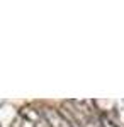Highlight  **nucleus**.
Here are the masks:
<instances>
[{
  "mask_svg": "<svg viewBox=\"0 0 124 127\" xmlns=\"http://www.w3.org/2000/svg\"><path fill=\"white\" fill-rule=\"evenodd\" d=\"M44 119H46V122L49 124V127H71L68 124V120L60 112L56 110H53V108H46L44 110Z\"/></svg>",
  "mask_w": 124,
  "mask_h": 127,
  "instance_id": "obj_1",
  "label": "nucleus"
}]
</instances>
